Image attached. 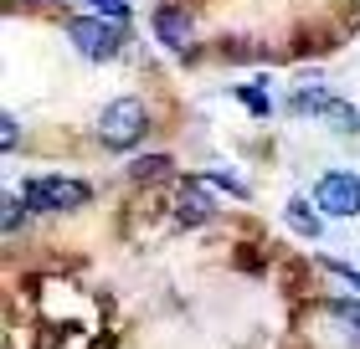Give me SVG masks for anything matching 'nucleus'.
<instances>
[{"label":"nucleus","instance_id":"6","mask_svg":"<svg viewBox=\"0 0 360 349\" xmlns=\"http://www.w3.org/2000/svg\"><path fill=\"white\" fill-rule=\"evenodd\" d=\"M155 37L165 41L170 52H191L195 26H191V15L180 11V6H160V11H155Z\"/></svg>","mask_w":360,"mask_h":349},{"label":"nucleus","instance_id":"16","mask_svg":"<svg viewBox=\"0 0 360 349\" xmlns=\"http://www.w3.org/2000/svg\"><path fill=\"white\" fill-rule=\"evenodd\" d=\"M0 144H6V154H11L15 144H21V124H15L11 113H6V124H0Z\"/></svg>","mask_w":360,"mask_h":349},{"label":"nucleus","instance_id":"5","mask_svg":"<svg viewBox=\"0 0 360 349\" xmlns=\"http://www.w3.org/2000/svg\"><path fill=\"white\" fill-rule=\"evenodd\" d=\"M175 221H180V226H206V221H217V201L201 190V180H180V190H175Z\"/></svg>","mask_w":360,"mask_h":349},{"label":"nucleus","instance_id":"14","mask_svg":"<svg viewBox=\"0 0 360 349\" xmlns=\"http://www.w3.org/2000/svg\"><path fill=\"white\" fill-rule=\"evenodd\" d=\"M206 180H211V185H221V190H232L237 201H248V195H252V190H248V185H242V180L232 175V170H217V175H206Z\"/></svg>","mask_w":360,"mask_h":349},{"label":"nucleus","instance_id":"11","mask_svg":"<svg viewBox=\"0 0 360 349\" xmlns=\"http://www.w3.org/2000/svg\"><path fill=\"white\" fill-rule=\"evenodd\" d=\"M237 103L248 108V113H257V119H263V113H273V98H268V82H242L237 88Z\"/></svg>","mask_w":360,"mask_h":349},{"label":"nucleus","instance_id":"8","mask_svg":"<svg viewBox=\"0 0 360 349\" xmlns=\"http://www.w3.org/2000/svg\"><path fill=\"white\" fill-rule=\"evenodd\" d=\"M283 221H288V231H299V237H309V242H314L319 231H324V221H319V211L309 206V201H299V195H293V201L283 206Z\"/></svg>","mask_w":360,"mask_h":349},{"label":"nucleus","instance_id":"10","mask_svg":"<svg viewBox=\"0 0 360 349\" xmlns=\"http://www.w3.org/2000/svg\"><path fill=\"white\" fill-rule=\"evenodd\" d=\"M330 319L360 344V298H335V303H330Z\"/></svg>","mask_w":360,"mask_h":349},{"label":"nucleus","instance_id":"13","mask_svg":"<svg viewBox=\"0 0 360 349\" xmlns=\"http://www.w3.org/2000/svg\"><path fill=\"white\" fill-rule=\"evenodd\" d=\"M26 195H21V201H11V195H6V206H0V221H6V231H21L26 226Z\"/></svg>","mask_w":360,"mask_h":349},{"label":"nucleus","instance_id":"17","mask_svg":"<svg viewBox=\"0 0 360 349\" xmlns=\"http://www.w3.org/2000/svg\"><path fill=\"white\" fill-rule=\"evenodd\" d=\"M83 6H98V0H83Z\"/></svg>","mask_w":360,"mask_h":349},{"label":"nucleus","instance_id":"2","mask_svg":"<svg viewBox=\"0 0 360 349\" xmlns=\"http://www.w3.org/2000/svg\"><path fill=\"white\" fill-rule=\"evenodd\" d=\"M124 37H129V26L108 21L103 11H98V15H72V21H68V41H72L88 62H108V57H119Z\"/></svg>","mask_w":360,"mask_h":349},{"label":"nucleus","instance_id":"9","mask_svg":"<svg viewBox=\"0 0 360 349\" xmlns=\"http://www.w3.org/2000/svg\"><path fill=\"white\" fill-rule=\"evenodd\" d=\"M175 170V159L170 154H144V159H134L129 164V180H139V185H155L160 175H170Z\"/></svg>","mask_w":360,"mask_h":349},{"label":"nucleus","instance_id":"1","mask_svg":"<svg viewBox=\"0 0 360 349\" xmlns=\"http://www.w3.org/2000/svg\"><path fill=\"white\" fill-rule=\"evenodd\" d=\"M26 206L41 211V216H62V211H77L93 201V185L88 180H72V175H31L26 180Z\"/></svg>","mask_w":360,"mask_h":349},{"label":"nucleus","instance_id":"7","mask_svg":"<svg viewBox=\"0 0 360 349\" xmlns=\"http://www.w3.org/2000/svg\"><path fill=\"white\" fill-rule=\"evenodd\" d=\"M335 98H340V93H330V88H293L288 113H293V119H324Z\"/></svg>","mask_w":360,"mask_h":349},{"label":"nucleus","instance_id":"12","mask_svg":"<svg viewBox=\"0 0 360 349\" xmlns=\"http://www.w3.org/2000/svg\"><path fill=\"white\" fill-rule=\"evenodd\" d=\"M324 124H335L340 129V134H360V113L345 103V98H335V103H330V113H324Z\"/></svg>","mask_w":360,"mask_h":349},{"label":"nucleus","instance_id":"4","mask_svg":"<svg viewBox=\"0 0 360 349\" xmlns=\"http://www.w3.org/2000/svg\"><path fill=\"white\" fill-rule=\"evenodd\" d=\"M314 206L324 216H340V221L360 216V175H350V170H324L319 185H314Z\"/></svg>","mask_w":360,"mask_h":349},{"label":"nucleus","instance_id":"3","mask_svg":"<svg viewBox=\"0 0 360 349\" xmlns=\"http://www.w3.org/2000/svg\"><path fill=\"white\" fill-rule=\"evenodd\" d=\"M144 129H150V113H144L139 98H113V103L98 113V139H103L108 149H134L144 139Z\"/></svg>","mask_w":360,"mask_h":349},{"label":"nucleus","instance_id":"15","mask_svg":"<svg viewBox=\"0 0 360 349\" xmlns=\"http://www.w3.org/2000/svg\"><path fill=\"white\" fill-rule=\"evenodd\" d=\"M98 11H103L108 21H119V26H129V0H98Z\"/></svg>","mask_w":360,"mask_h":349}]
</instances>
